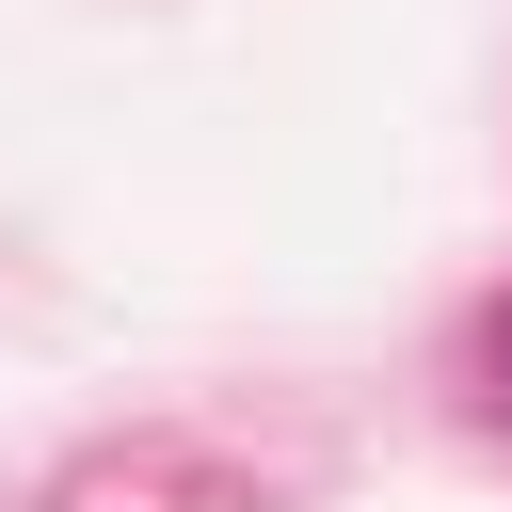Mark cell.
<instances>
[{
  "label": "cell",
  "instance_id": "1",
  "mask_svg": "<svg viewBox=\"0 0 512 512\" xmlns=\"http://www.w3.org/2000/svg\"><path fill=\"white\" fill-rule=\"evenodd\" d=\"M496 400H512V304H496Z\"/></svg>",
  "mask_w": 512,
  "mask_h": 512
}]
</instances>
